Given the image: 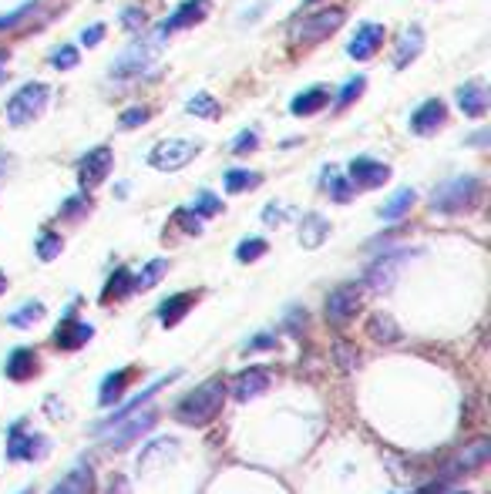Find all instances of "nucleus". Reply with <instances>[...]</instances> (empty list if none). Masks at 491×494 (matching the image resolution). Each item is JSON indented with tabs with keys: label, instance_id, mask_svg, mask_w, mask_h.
Instances as JSON below:
<instances>
[{
	"label": "nucleus",
	"instance_id": "obj_43",
	"mask_svg": "<svg viewBox=\"0 0 491 494\" xmlns=\"http://www.w3.org/2000/svg\"><path fill=\"white\" fill-rule=\"evenodd\" d=\"M35 4H37V0H27V4H20L14 14H4V18H0V31H7V27H18L20 20L35 11Z\"/></svg>",
	"mask_w": 491,
	"mask_h": 494
},
{
	"label": "nucleus",
	"instance_id": "obj_15",
	"mask_svg": "<svg viewBox=\"0 0 491 494\" xmlns=\"http://www.w3.org/2000/svg\"><path fill=\"white\" fill-rule=\"evenodd\" d=\"M41 374V353L35 346H18L11 350V357L4 363V376L14 380V384H24V380H35Z\"/></svg>",
	"mask_w": 491,
	"mask_h": 494
},
{
	"label": "nucleus",
	"instance_id": "obj_16",
	"mask_svg": "<svg viewBox=\"0 0 491 494\" xmlns=\"http://www.w3.org/2000/svg\"><path fill=\"white\" fill-rule=\"evenodd\" d=\"M380 44H384V24H360L357 34L350 37V44H347V54L354 61H371Z\"/></svg>",
	"mask_w": 491,
	"mask_h": 494
},
{
	"label": "nucleus",
	"instance_id": "obj_54",
	"mask_svg": "<svg viewBox=\"0 0 491 494\" xmlns=\"http://www.w3.org/2000/svg\"><path fill=\"white\" fill-rule=\"evenodd\" d=\"M4 65H7V51L0 48V78H4Z\"/></svg>",
	"mask_w": 491,
	"mask_h": 494
},
{
	"label": "nucleus",
	"instance_id": "obj_21",
	"mask_svg": "<svg viewBox=\"0 0 491 494\" xmlns=\"http://www.w3.org/2000/svg\"><path fill=\"white\" fill-rule=\"evenodd\" d=\"M404 259H407V253H387V256H380L371 270H367V286H373V290H390Z\"/></svg>",
	"mask_w": 491,
	"mask_h": 494
},
{
	"label": "nucleus",
	"instance_id": "obj_37",
	"mask_svg": "<svg viewBox=\"0 0 491 494\" xmlns=\"http://www.w3.org/2000/svg\"><path fill=\"white\" fill-rule=\"evenodd\" d=\"M270 253V242L266 239H259V236H253V239H242L236 246V259L239 262H256V259H263Z\"/></svg>",
	"mask_w": 491,
	"mask_h": 494
},
{
	"label": "nucleus",
	"instance_id": "obj_1",
	"mask_svg": "<svg viewBox=\"0 0 491 494\" xmlns=\"http://www.w3.org/2000/svg\"><path fill=\"white\" fill-rule=\"evenodd\" d=\"M226 393H229V384L222 380V376H212V380H205L199 384L192 393H186L182 400H179V407H175V421L186 427H205L212 424L216 417H219L222 404H226Z\"/></svg>",
	"mask_w": 491,
	"mask_h": 494
},
{
	"label": "nucleus",
	"instance_id": "obj_17",
	"mask_svg": "<svg viewBox=\"0 0 491 494\" xmlns=\"http://www.w3.org/2000/svg\"><path fill=\"white\" fill-rule=\"evenodd\" d=\"M444 121H448V108H444V102L431 98V102H424L421 108L410 115V132L427 138V135H434Z\"/></svg>",
	"mask_w": 491,
	"mask_h": 494
},
{
	"label": "nucleus",
	"instance_id": "obj_36",
	"mask_svg": "<svg viewBox=\"0 0 491 494\" xmlns=\"http://www.w3.org/2000/svg\"><path fill=\"white\" fill-rule=\"evenodd\" d=\"M186 111L188 115H192V118H205V121H216L219 118V102H216V98H212V95H205V91H199V95H196V98H192V102L186 104Z\"/></svg>",
	"mask_w": 491,
	"mask_h": 494
},
{
	"label": "nucleus",
	"instance_id": "obj_7",
	"mask_svg": "<svg viewBox=\"0 0 491 494\" xmlns=\"http://www.w3.org/2000/svg\"><path fill=\"white\" fill-rule=\"evenodd\" d=\"M158 424V414L155 410H142V414H132V417H125L121 424L111 427V437H108V451H128L132 444L142 437V434H149L152 427Z\"/></svg>",
	"mask_w": 491,
	"mask_h": 494
},
{
	"label": "nucleus",
	"instance_id": "obj_33",
	"mask_svg": "<svg viewBox=\"0 0 491 494\" xmlns=\"http://www.w3.org/2000/svg\"><path fill=\"white\" fill-rule=\"evenodd\" d=\"M485 460H488V441H478V444H472V447H468V451H464V454L455 460V467H451V471H448L444 477L451 481V477H455V471H474V467H481Z\"/></svg>",
	"mask_w": 491,
	"mask_h": 494
},
{
	"label": "nucleus",
	"instance_id": "obj_8",
	"mask_svg": "<svg viewBox=\"0 0 491 494\" xmlns=\"http://www.w3.org/2000/svg\"><path fill=\"white\" fill-rule=\"evenodd\" d=\"M343 20H347V14H343L340 7H334V11H320V14H310V18H303L300 24H296L293 41H296V44H317V41L334 34Z\"/></svg>",
	"mask_w": 491,
	"mask_h": 494
},
{
	"label": "nucleus",
	"instance_id": "obj_48",
	"mask_svg": "<svg viewBox=\"0 0 491 494\" xmlns=\"http://www.w3.org/2000/svg\"><path fill=\"white\" fill-rule=\"evenodd\" d=\"M121 24H125L128 31H142V27H145V11H138V7H128V11L121 14Z\"/></svg>",
	"mask_w": 491,
	"mask_h": 494
},
{
	"label": "nucleus",
	"instance_id": "obj_3",
	"mask_svg": "<svg viewBox=\"0 0 491 494\" xmlns=\"http://www.w3.org/2000/svg\"><path fill=\"white\" fill-rule=\"evenodd\" d=\"M199 152H203V145L192 141V138H165L149 152V165L158 171H179L186 169Z\"/></svg>",
	"mask_w": 491,
	"mask_h": 494
},
{
	"label": "nucleus",
	"instance_id": "obj_11",
	"mask_svg": "<svg viewBox=\"0 0 491 494\" xmlns=\"http://www.w3.org/2000/svg\"><path fill=\"white\" fill-rule=\"evenodd\" d=\"M360 286L357 283H343V286H337V290H330V296H326V320L334 326H343L350 323L357 316V309H360Z\"/></svg>",
	"mask_w": 491,
	"mask_h": 494
},
{
	"label": "nucleus",
	"instance_id": "obj_20",
	"mask_svg": "<svg viewBox=\"0 0 491 494\" xmlns=\"http://www.w3.org/2000/svg\"><path fill=\"white\" fill-rule=\"evenodd\" d=\"M132 376H135L132 367L111 370V374L102 380V387H98V404H102V407H115V404H121V397H125V391H128Z\"/></svg>",
	"mask_w": 491,
	"mask_h": 494
},
{
	"label": "nucleus",
	"instance_id": "obj_32",
	"mask_svg": "<svg viewBox=\"0 0 491 494\" xmlns=\"http://www.w3.org/2000/svg\"><path fill=\"white\" fill-rule=\"evenodd\" d=\"M44 303H37V300H31V303H24V307H18L11 316H7V323L14 326V330H31L35 323H41L44 320Z\"/></svg>",
	"mask_w": 491,
	"mask_h": 494
},
{
	"label": "nucleus",
	"instance_id": "obj_51",
	"mask_svg": "<svg viewBox=\"0 0 491 494\" xmlns=\"http://www.w3.org/2000/svg\"><path fill=\"white\" fill-rule=\"evenodd\" d=\"M104 494H132V484H128V477L125 475H115L111 477V484H108V491Z\"/></svg>",
	"mask_w": 491,
	"mask_h": 494
},
{
	"label": "nucleus",
	"instance_id": "obj_56",
	"mask_svg": "<svg viewBox=\"0 0 491 494\" xmlns=\"http://www.w3.org/2000/svg\"><path fill=\"white\" fill-rule=\"evenodd\" d=\"M20 494H35V491H31V488H24V491H20Z\"/></svg>",
	"mask_w": 491,
	"mask_h": 494
},
{
	"label": "nucleus",
	"instance_id": "obj_41",
	"mask_svg": "<svg viewBox=\"0 0 491 494\" xmlns=\"http://www.w3.org/2000/svg\"><path fill=\"white\" fill-rule=\"evenodd\" d=\"M175 225H182L188 236H199V232H203V219H199L192 209H179V212H175Z\"/></svg>",
	"mask_w": 491,
	"mask_h": 494
},
{
	"label": "nucleus",
	"instance_id": "obj_35",
	"mask_svg": "<svg viewBox=\"0 0 491 494\" xmlns=\"http://www.w3.org/2000/svg\"><path fill=\"white\" fill-rule=\"evenodd\" d=\"M37 259L41 262H54V259L61 256V249H65V239H61V232H51V229H44L41 236H37Z\"/></svg>",
	"mask_w": 491,
	"mask_h": 494
},
{
	"label": "nucleus",
	"instance_id": "obj_24",
	"mask_svg": "<svg viewBox=\"0 0 491 494\" xmlns=\"http://www.w3.org/2000/svg\"><path fill=\"white\" fill-rule=\"evenodd\" d=\"M457 108H461L468 118H481V115H488V91H485V85L468 81V85L457 87Z\"/></svg>",
	"mask_w": 491,
	"mask_h": 494
},
{
	"label": "nucleus",
	"instance_id": "obj_13",
	"mask_svg": "<svg viewBox=\"0 0 491 494\" xmlns=\"http://www.w3.org/2000/svg\"><path fill=\"white\" fill-rule=\"evenodd\" d=\"M347 179L354 182L357 192H367V188H380L384 182H390V165L384 162H377L371 155H360L350 162V169H347Z\"/></svg>",
	"mask_w": 491,
	"mask_h": 494
},
{
	"label": "nucleus",
	"instance_id": "obj_38",
	"mask_svg": "<svg viewBox=\"0 0 491 494\" xmlns=\"http://www.w3.org/2000/svg\"><path fill=\"white\" fill-rule=\"evenodd\" d=\"M172 447H175V441H172V437H158V441H152L149 447H145V451H142V458H138V471H145V467H149L155 458H162V454H165V451H172Z\"/></svg>",
	"mask_w": 491,
	"mask_h": 494
},
{
	"label": "nucleus",
	"instance_id": "obj_57",
	"mask_svg": "<svg viewBox=\"0 0 491 494\" xmlns=\"http://www.w3.org/2000/svg\"><path fill=\"white\" fill-rule=\"evenodd\" d=\"M306 4H313V0H306Z\"/></svg>",
	"mask_w": 491,
	"mask_h": 494
},
{
	"label": "nucleus",
	"instance_id": "obj_19",
	"mask_svg": "<svg viewBox=\"0 0 491 494\" xmlns=\"http://www.w3.org/2000/svg\"><path fill=\"white\" fill-rule=\"evenodd\" d=\"M48 494H95V467L81 460V464H74L65 481H58Z\"/></svg>",
	"mask_w": 491,
	"mask_h": 494
},
{
	"label": "nucleus",
	"instance_id": "obj_22",
	"mask_svg": "<svg viewBox=\"0 0 491 494\" xmlns=\"http://www.w3.org/2000/svg\"><path fill=\"white\" fill-rule=\"evenodd\" d=\"M196 300H199V293H175V296H169V300L158 307V323L165 326V330L179 326L188 316V309L196 307Z\"/></svg>",
	"mask_w": 491,
	"mask_h": 494
},
{
	"label": "nucleus",
	"instance_id": "obj_27",
	"mask_svg": "<svg viewBox=\"0 0 491 494\" xmlns=\"http://www.w3.org/2000/svg\"><path fill=\"white\" fill-rule=\"evenodd\" d=\"M320 186L326 188V195H330L334 202H350V199H354V195H357L354 182H350L347 175H340L337 169H323Z\"/></svg>",
	"mask_w": 491,
	"mask_h": 494
},
{
	"label": "nucleus",
	"instance_id": "obj_12",
	"mask_svg": "<svg viewBox=\"0 0 491 494\" xmlns=\"http://www.w3.org/2000/svg\"><path fill=\"white\" fill-rule=\"evenodd\" d=\"M155 54H158L155 41H138L111 65V74L115 78H138V74H145L155 65Z\"/></svg>",
	"mask_w": 491,
	"mask_h": 494
},
{
	"label": "nucleus",
	"instance_id": "obj_39",
	"mask_svg": "<svg viewBox=\"0 0 491 494\" xmlns=\"http://www.w3.org/2000/svg\"><path fill=\"white\" fill-rule=\"evenodd\" d=\"M364 87H367V78H364V74H357V78H350V81L343 85V91L337 95V108H347L350 102H357V98L364 95Z\"/></svg>",
	"mask_w": 491,
	"mask_h": 494
},
{
	"label": "nucleus",
	"instance_id": "obj_29",
	"mask_svg": "<svg viewBox=\"0 0 491 494\" xmlns=\"http://www.w3.org/2000/svg\"><path fill=\"white\" fill-rule=\"evenodd\" d=\"M367 337L377 343H397L401 340V326L394 323L390 313H373L367 320Z\"/></svg>",
	"mask_w": 491,
	"mask_h": 494
},
{
	"label": "nucleus",
	"instance_id": "obj_5",
	"mask_svg": "<svg viewBox=\"0 0 491 494\" xmlns=\"http://www.w3.org/2000/svg\"><path fill=\"white\" fill-rule=\"evenodd\" d=\"M51 454V441L44 434H31L24 421L7 430V460H44Z\"/></svg>",
	"mask_w": 491,
	"mask_h": 494
},
{
	"label": "nucleus",
	"instance_id": "obj_34",
	"mask_svg": "<svg viewBox=\"0 0 491 494\" xmlns=\"http://www.w3.org/2000/svg\"><path fill=\"white\" fill-rule=\"evenodd\" d=\"M222 182H226V192L239 195V192H249V188L263 186V175H259V171H249V169H229Z\"/></svg>",
	"mask_w": 491,
	"mask_h": 494
},
{
	"label": "nucleus",
	"instance_id": "obj_30",
	"mask_svg": "<svg viewBox=\"0 0 491 494\" xmlns=\"http://www.w3.org/2000/svg\"><path fill=\"white\" fill-rule=\"evenodd\" d=\"M330 236V222L317 216V212H310L303 222H300V242H303L306 249H317L323 246V239Z\"/></svg>",
	"mask_w": 491,
	"mask_h": 494
},
{
	"label": "nucleus",
	"instance_id": "obj_50",
	"mask_svg": "<svg viewBox=\"0 0 491 494\" xmlns=\"http://www.w3.org/2000/svg\"><path fill=\"white\" fill-rule=\"evenodd\" d=\"M283 216H287V209H283V205H276V202H270L266 209H263V222H266V225H280Z\"/></svg>",
	"mask_w": 491,
	"mask_h": 494
},
{
	"label": "nucleus",
	"instance_id": "obj_28",
	"mask_svg": "<svg viewBox=\"0 0 491 494\" xmlns=\"http://www.w3.org/2000/svg\"><path fill=\"white\" fill-rule=\"evenodd\" d=\"M165 273H169V259H152V262L142 266V273L132 276V290L135 293L152 290V286H158L165 279Z\"/></svg>",
	"mask_w": 491,
	"mask_h": 494
},
{
	"label": "nucleus",
	"instance_id": "obj_52",
	"mask_svg": "<svg viewBox=\"0 0 491 494\" xmlns=\"http://www.w3.org/2000/svg\"><path fill=\"white\" fill-rule=\"evenodd\" d=\"M414 494H448V477H434V481H431V484H424V488H418V491Z\"/></svg>",
	"mask_w": 491,
	"mask_h": 494
},
{
	"label": "nucleus",
	"instance_id": "obj_9",
	"mask_svg": "<svg viewBox=\"0 0 491 494\" xmlns=\"http://www.w3.org/2000/svg\"><path fill=\"white\" fill-rule=\"evenodd\" d=\"M91 337H95V326L85 323V320H78V316H74V307H71L68 313H65V320L54 326L51 343L58 350H65V353H74V350H81L85 343H91Z\"/></svg>",
	"mask_w": 491,
	"mask_h": 494
},
{
	"label": "nucleus",
	"instance_id": "obj_23",
	"mask_svg": "<svg viewBox=\"0 0 491 494\" xmlns=\"http://www.w3.org/2000/svg\"><path fill=\"white\" fill-rule=\"evenodd\" d=\"M421 51H424V31L418 27V24H410L404 34L397 37V48H394V68L404 71Z\"/></svg>",
	"mask_w": 491,
	"mask_h": 494
},
{
	"label": "nucleus",
	"instance_id": "obj_44",
	"mask_svg": "<svg viewBox=\"0 0 491 494\" xmlns=\"http://www.w3.org/2000/svg\"><path fill=\"white\" fill-rule=\"evenodd\" d=\"M276 333H256L253 340L242 346V353H256V350H276Z\"/></svg>",
	"mask_w": 491,
	"mask_h": 494
},
{
	"label": "nucleus",
	"instance_id": "obj_6",
	"mask_svg": "<svg viewBox=\"0 0 491 494\" xmlns=\"http://www.w3.org/2000/svg\"><path fill=\"white\" fill-rule=\"evenodd\" d=\"M179 376H182V370H172L169 376H158V380H152V384H149L145 391L138 393V397H132V400H125V404H121V407L111 410V414H108L104 421H98V424H95V434H108L111 427L121 424L125 417H132L135 410H142V407H145V404H149V400H152L155 393H158V391H165V387H169V384H175Z\"/></svg>",
	"mask_w": 491,
	"mask_h": 494
},
{
	"label": "nucleus",
	"instance_id": "obj_47",
	"mask_svg": "<svg viewBox=\"0 0 491 494\" xmlns=\"http://www.w3.org/2000/svg\"><path fill=\"white\" fill-rule=\"evenodd\" d=\"M256 145H259V135H256V132H239L236 141H233V152L246 155V152H253Z\"/></svg>",
	"mask_w": 491,
	"mask_h": 494
},
{
	"label": "nucleus",
	"instance_id": "obj_46",
	"mask_svg": "<svg viewBox=\"0 0 491 494\" xmlns=\"http://www.w3.org/2000/svg\"><path fill=\"white\" fill-rule=\"evenodd\" d=\"M51 65H54V68H58V71H71V68H78V51H74V48H61V51H54Z\"/></svg>",
	"mask_w": 491,
	"mask_h": 494
},
{
	"label": "nucleus",
	"instance_id": "obj_18",
	"mask_svg": "<svg viewBox=\"0 0 491 494\" xmlns=\"http://www.w3.org/2000/svg\"><path fill=\"white\" fill-rule=\"evenodd\" d=\"M209 14V0H182L179 4V11L172 14V18L162 20V34H172V31H182V27H192V24H199V20Z\"/></svg>",
	"mask_w": 491,
	"mask_h": 494
},
{
	"label": "nucleus",
	"instance_id": "obj_2",
	"mask_svg": "<svg viewBox=\"0 0 491 494\" xmlns=\"http://www.w3.org/2000/svg\"><path fill=\"white\" fill-rule=\"evenodd\" d=\"M481 195V182L474 175H457V179H448L444 186L434 188L431 195V209L434 212H444V216H457L464 209H472Z\"/></svg>",
	"mask_w": 491,
	"mask_h": 494
},
{
	"label": "nucleus",
	"instance_id": "obj_31",
	"mask_svg": "<svg viewBox=\"0 0 491 494\" xmlns=\"http://www.w3.org/2000/svg\"><path fill=\"white\" fill-rule=\"evenodd\" d=\"M414 202H418V192H414V188H401V192H394L387 202H384V209H380V219L384 222L404 219Z\"/></svg>",
	"mask_w": 491,
	"mask_h": 494
},
{
	"label": "nucleus",
	"instance_id": "obj_25",
	"mask_svg": "<svg viewBox=\"0 0 491 494\" xmlns=\"http://www.w3.org/2000/svg\"><path fill=\"white\" fill-rule=\"evenodd\" d=\"M326 102H330V91H326V87H310V91H303V95L293 98L289 111H293L296 118H303V115H317V111H323Z\"/></svg>",
	"mask_w": 491,
	"mask_h": 494
},
{
	"label": "nucleus",
	"instance_id": "obj_4",
	"mask_svg": "<svg viewBox=\"0 0 491 494\" xmlns=\"http://www.w3.org/2000/svg\"><path fill=\"white\" fill-rule=\"evenodd\" d=\"M48 98H51V91H48L44 81H31V85H24L18 95L7 102V121H11L14 128L27 125V121H35L37 115L44 111Z\"/></svg>",
	"mask_w": 491,
	"mask_h": 494
},
{
	"label": "nucleus",
	"instance_id": "obj_55",
	"mask_svg": "<svg viewBox=\"0 0 491 494\" xmlns=\"http://www.w3.org/2000/svg\"><path fill=\"white\" fill-rule=\"evenodd\" d=\"M4 290H7V276L0 273V296H4Z\"/></svg>",
	"mask_w": 491,
	"mask_h": 494
},
{
	"label": "nucleus",
	"instance_id": "obj_40",
	"mask_svg": "<svg viewBox=\"0 0 491 494\" xmlns=\"http://www.w3.org/2000/svg\"><path fill=\"white\" fill-rule=\"evenodd\" d=\"M192 212H196L199 219H205V216H216V212H222V202L212 195V192H199V199H196V205H192Z\"/></svg>",
	"mask_w": 491,
	"mask_h": 494
},
{
	"label": "nucleus",
	"instance_id": "obj_53",
	"mask_svg": "<svg viewBox=\"0 0 491 494\" xmlns=\"http://www.w3.org/2000/svg\"><path fill=\"white\" fill-rule=\"evenodd\" d=\"M300 320H306V309H289L287 313V330L289 333H300Z\"/></svg>",
	"mask_w": 491,
	"mask_h": 494
},
{
	"label": "nucleus",
	"instance_id": "obj_26",
	"mask_svg": "<svg viewBox=\"0 0 491 494\" xmlns=\"http://www.w3.org/2000/svg\"><path fill=\"white\" fill-rule=\"evenodd\" d=\"M132 270H125V266H119L115 273L108 276V283H104L102 290V303L108 307V303H119V300H125V296H132Z\"/></svg>",
	"mask_w": 491,
	"mask_h": 494
},
{
	"label": "nucleus",
	"instance_id": "obj_45",
	"mask_svg": "<svg viewBox=\"0 0 491 494\" xmlns=\"http://www.w3.org/2000/svg\"><path fill=\"white\" fill-rule=\"evenodd\" d=\"M149 118H152V111H149V108H128L119 121H121V128H138V125H145Z\"/></svg>",
	"mask_w": 491,
	"mask_h": 494
},
{
	"label": "nucleus",
	"instance_id": "obj_49",
	"mask_svg": "<svg viewBox=\"0 0 491 494\" xmlns=\"http://www.w3.org/2000/svg\"><path fill=\"white\" fill-rule=\"evenodd\" d=\"M102 41H104V24H91L85 34H81V44H85V48H98Z\"/></svg>",
	"mask_w": 491,
	"mask_h": 494
},
{
	"label": "nucleus",
	"instance_id": "obj_42",
	"mask_svg": "<svg viewBox=\"0 0 491 494\" xmlns=\"http://www.w3.org/2000/svg\"><path fill=\"white\" fill-rule=\"evenodd\" d=\"M85 212H91V199L85 195H78V199H68V202L61 205V216L65 219H78V216H85Z\"/></svg>",
	"mask_w": 491,
	"mask_h": 494
},
{
	"label": "nucleus",
	"instance_id": "obj_10",
	"mask_svg": "<svg viewBox=\"0 0 491 494\" xmlns=\"http://www.w3.org/2000/svg\"><path fill=\"white\" fill-rule=\"evenodd\" d=\"M111 165H115V155H111L108 145L91 148L81 158V165H78V186H81V192H95V188L102 186L104 179H108V171H111Z\"/></svg>",
	"mask_w": 491,
	"mask_h": 494
},
{
	"label": "nucleus",
	"instance_id": "obj_14",
	"mask_svg": "<svg viewBox=\"0 0 491 494\" xmlns=\"http://www.w3.org/2000/svg\"><path fill=\"white\" fill-rule=\"evenodd\" d=\"M272 376L266 367H246L242 374L233 376V387H229V393L236 397L239 404H246V400H256V397H263V393L270 391Z\"/></svg>",
	"mask_w": 491,
	"mask_h": 494
}]
</instances>
